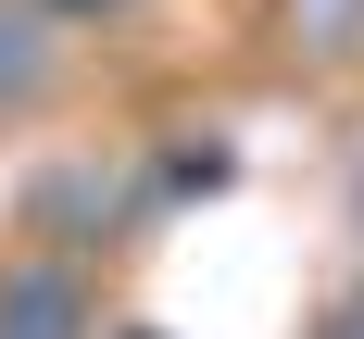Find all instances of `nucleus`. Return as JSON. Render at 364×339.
I'll list each match as a JSON object with an SVG mask.
<instances>
[{
  "instance_id": "f257e3e1",
  "label": "nucleus",
  "mask_w": 364,
  "mask_h": 339,
  "mask_svg": "<svg viewBox=\"0 0 364 339\" xmlns=\"http://www.w3.org/2000/svg\"><path fill=\"white\" fill-rule=\"evenodd\" d=\"M0 339H88V276L63 252L0 264Z\"/></svg>"
},
{
  "instance_id": "f03ea898",
  "label": "nucleus",
  "mask_w": 364,
  "mask_h": 339,
  "mask_svg": "<svg viewBox=\"0 0 364 339\" xmlns=\"http://www.w3.org/2000/svg\"><path fill=\"white\" fill-rule=\"evenodd\" d=\"M50 13H26V0H0V113H26V101H50V75H63V50H50Z\"/></svg>"
},
{
  "instance_id": "7ed1b4c3",
  "label": "nucleus",
  "mask_w": 364,
  "mask_h": 339,
  "mask_svg": "<svg viewBox=\"0 0 364 339\" xmlns=\"http://www.w3.org/2000/svg\"><path fill=\"white\" fill-rule=\"evenodd\" d=\"M289 38L301 50H364V0H289Z\"/></svg>"
},
{
  "instance_id": "20e7f679",
  "label": "nucleus",
  "mask_w": 364,
  "mask_h": 339,
  "mask_svg": "<svg viewBox=\"0 0 364 339\" xmlns=\"http://www.w3.org/2000/svg\"><path fill=\"white\" fill-rule=\"evenodd\" d=\"M26 13H50V26H101V13H126V0H26Z\"/></svg>"
}]
</instances>
